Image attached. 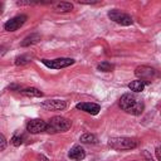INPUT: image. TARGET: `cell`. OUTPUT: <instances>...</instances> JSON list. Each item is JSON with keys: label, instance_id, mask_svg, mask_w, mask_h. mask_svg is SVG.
I'll use <instances>...</instances> for the list:
<instances>
[{"label": "cell", "instance_id": "23", "mask_svg": "<svg viewBox=\"0 0 161 161\" xmlns=\"http://www.w3.org/2000/svg\"><path fill=\"white\" fill-rule=\"evenodd\" d=\"M38 158H39V161H48V158H47L45 156H43V155H39Z\"/></svg>", "mask_w": 161, "mask_h": 161}, {"label": "cell", "instance_id": "6", "mask_svg": "<svg viewBox=\"0 0 161 161\" xmlns=\"http://www.w3.org/2000/svg\"><path fill=\"white\" fill-rule=\"evenodd\" d=\"M135 74L141 79L143 80L146 84L151 82V79L156 75V72L153 68L151 67H147V65H141V67H137L136 70H135Z\"/></svg>", "mask_w": 161, "mask_h": 161}, {"label": "cell", "instance_id": "12", "mask_svg": "<svg viewBox=\"0 0 161 161\" xmlns=\"http://www.w3.org/2000/svg\"><path fill=\"white\" fill-rule=\"evenodd\" d=\"M39 40H40V35L36 34V33H34V34H30V35L25 36V38L23 39V42L20 43V45H21V47H30V45H33V44H36Z\"/></svg>", "mask_w": 161, "mask_h": 161}, {"label": "cell", "instance_id": "10", "mask_svg": "<svg viewBox=\"0 0 161 161\" xmlns=\"http://www.w3.org/2000/svg\"><path fill=\"white\" fill-rule=\"evenodd\" d=\"M75 107H77V109H80V111H83L86 113H89V114H97L101 111L99 104L91 103V102H82V103H78Z\"/></svg>", "mask_w": 161, "mask_h": 161}, {"label": "cell", "instance_id": "20", "mask_svg": "<svg viewBox=\"0 0 161 161\" xmlns=\"http://www.w3.org/2000/svg\"><path fill=\"white\" fill-rule=\"evenodd\" d=\"M5 147H6V138L4 135H0V150L4 151Z\"/></svg>", "mask_w": 161, "mask_h": 161}, {"label": "cell", "instance_id": "5", "mask_svg": "<svg viewBox=\"0 0 161 161\" xmlns=\"http://www.w3.org/2000/svg\"><path fill=\"white\" fill-rule=\"evenodd\" d=\"M42 63L50 68V69H60V68H65V67H69L74 63V59L72 58H57V59H42Z\"/></svg>", "mask_w": 161, "mask_h": 161}, {"label": "cell", "instance_id": "21", "mask_svg": "<svg viewBox=\"0 0 161 161\" xmlns=\"http://www.w3.org/2000/svg\"><path fill=\"white\" fill-rule=\"evenodd\" d=\"M155 153H156V157L158 161H161V147H156L155 150Z\"/></svg>", "mask_w": 161, "mask_h": 161}, {"label": "cell", "instance_id": "19", "mask_svg": "<svg viewBox=\"0 0 161 161\" xmlns=\"http://www.w3.org/2000/svg\"><path fill=\"white\" fill-rule=\"evenodd\" d=\"M11 143L14 145V146H20L21 143H23V136H13V138H11Z\"/></svg>", "mask_w": 161, "mask_h": 161}, {"label": "cell", "instance_id": "1", "mask_svg": "<svg viewBox=\"0 0 161 161\" xmlns=\"http://www.w3.org/2000/svg\"><path fill=\"white\" fill-rule=\"evenodd\" d=\"M119 107L126 111L127 113H131V114H135V116H138L142 113L143 111V103L140 102L138 99H136V97L131 93H125L121 98H119Z\"/></svg>", "mask_w": 161, "mask_h": 161}, {"label": "cell", "instance_id": "18", "mask_svg": "<svg viewBox=\"0 0 161 161\" xmlns=\"http://www.w3.org/2000/svg\"><path fill=\"white\" fill-rule=\"evenodd\" d=\"M113 68H114L113 64H111V63H108V62H102V63H99V64L97 65V69L101 70V72H111Z\"/></svg>", "mask_w": 161, "mask_h": 161}, {"label": "cell", "instance_id": "3", "mask_svg": "<svg viewBox=\"0 0 161 161\" xmlns=\"http://www.w3.org/2000/svg\"><path fill=\"white\" fill-rule=\"evenodd\" d=\"M108 146L113 150H132L137 146V141L131 137H111Z\"/></svg>", "mask_w": 161, "mask_h": 161}, {"label": "cell", "instance_id": "17", "mask_svg": "<svg viewBox=\"0 0 161 161\" xmlns=\"http://www.w3.org/2000/svg\"><path fill=\"white\" fill-rule=\"evenodd\" d=\"M30 60H31V57L28 55V54H24V55H20V57L15 58V64L16 65H24V64H28Z\"/></svg>", "mask_w": 161, "mask_h": 161}, {"label": "cell", "instance_id": "15", "mask_svg": "<svg viewBox=\"0 0 161 161\" xmlns=\"http://www.w3.org/2000/svg\"><path fill=\"white\" fill-rule=\"evenodd\" d=\"M145 86H146V83H145L143 80L137 79V80H132V82L128 84V88H130L131 91H133V92H142V91L145 89Z\"/></svg>", "mask_w": 161, "mask_h": 161}, {"label": "cell", "instance_id": "16", "mask_svg": "<svg viewBox=\"0 0 161 161\" xmlns=\"http://www.w3.org/2000/svg\"><path fill=\"white\" fill-rule=\"evenodd\" d=\"M79 141H80L82 143L94 145V143H97V142H98V138H97V136H96V135H93V133H83V135L80 136Z\"/></svg>", "mask_w": 161, "mask_h": 161}, {"label": "cell", "instance_id": "4", "mask_svg": "<svg viewBox=\"0 0 161 161\" xmlns=\"http://www.w3.org/2000/svg\"><path fill=\"white\" fill-rule=\"evenodd\" d=\"M108 18H109L111 20H113L114 23L119 24V25L127 26V25H131V24H132V18H131V15H128V14H126V13H122V11H119V10H117V9L109 10V11H108Z\"/></svg>", "mask_w": 161, "mask_h": 161}, {"label": "cell", "instance_id": "8", "mask_svg": "<svg viewBox=\"0 0 161 161\" xmlns=\"http://www.w3.org/2000/svg\"><path fill=\"white\" fill-rule=\"evenodd\" d=\"M47 127L48 125L40 119V118H34V119H30L28 123H26V130L28 132L33 133V135H36V133H40V132H44L47 131Z\"/></svg>", "mask_w": 161, "mask_h": 161}, {"label": "cell", "instance_id": "2", "mask_svg": "<svg viewBox=\"0 0 161 161\" xmlns=\"http://www.w3.org/2000/svg\"><path fill=\"white\" fill-rule=\"evenodd\" d=\"M72 122L62 116H54L53 118H50L48 127H47V132L49 133H55V132H65L70 128Z\"/></svg>", "mask_w": 161, "mask_h": 161}, {"label": "cell", "instance_id": "9", "mask_svg": "<svg viewBox=\"0 0 161 161\" xmlns=\"http://www.w3.org/2000/svg\"><path fill=\"white\" fill-rule=\"evenodd\" d=\"M42 107L47 111H62L67 107V102L63 99H48L42 103Z\"/></svg>", "mask_w": 161, "mask_h": 161}, {"label": "cell", "instance_id": "13", "mask_svg": "<svg viewBox=\"0 0 161 161\" xmlns=\"http://www.w3.org/2000/svg\"><path fill=\"white\" fill-rule=\"evenodd\" d=\"M54 10L57 13H68V11L73 10V4L67 3V1H60L54 5Z\"/></svg>", "mask_w": 161, "mask_h": 161}, {"label": "cell", "instance_id": "14", "mask_svg": "<svg viewBox=\"0 0 161 161\" xmlns=\"http://www.w3.org/2000/svg\"><path fill=\"white\" fill-rule=\"evenodd\" d=\"M21 94L26 96V97H43V92L38 88H34V87H29V88H24L20 91Z\"/></svg>", "mask_w": 161, "mask_h": 161}, {"label": "cell", "instance_id": "22", "mask_svg": "<svg viewBox=\"0 0 161 161\" xmlns=\"http://www.w3.org/2000/svg\"><path fill=\"white\" fill-rule=\"evenodd\" d=\"M78 3H79V4H86V5H92V4H98V1H83V0H79Z\"/></svg>", "mask_w": 161, "mask_h": 161}, {"label": "cell", "instance_id": "11", "mask_svg": "<svg viewBox=\"0 0 161 161\" xmlns=\"http://www.w3.org/2000/svg\"><path fill=\"white\" fill-rule=\"evenodd\" d=\"M68 156H69V158H72V160L80 161V160H83V158L86 157V151H84V148L80 147V146H74V147H72V148L69 150Z\"/></svg>", "mask_w": 161, "mask_h": 161}, {"label": "cell", "instance_id": "7", "mask_svg": "<svg viewBox=\"0 0 161 161\" xmlns=\"http://www.w3.org/2000/svg\"><path fill=\"white\" fill-rule=\"evenodd\" d=\"M26 19H28V16L24 15V14L16 15V16L11 18L10 20H8V21L4 24V29H5L6 31H15V30H18L20 26L24 25V23L26 21Z\"/></svg>", "mask_w": 161, "mask_h": 161}]
</instances>
